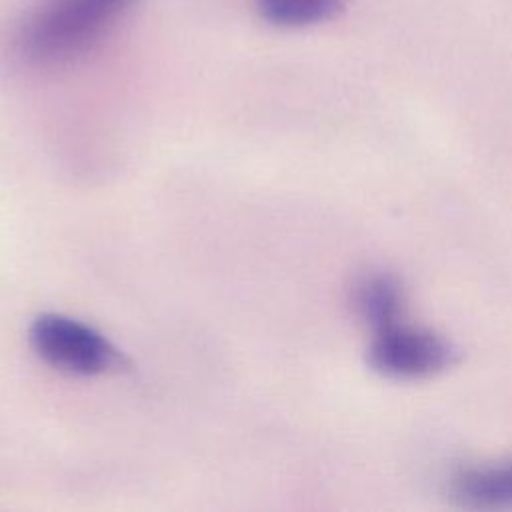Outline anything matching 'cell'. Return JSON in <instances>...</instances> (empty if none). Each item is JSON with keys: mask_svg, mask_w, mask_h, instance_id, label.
Returning a JSON list of instances; mask_svg holds the SVG:
<instances>
[{"mask_svg": "<svg viewBox=\"0 0 512 512\" xmlns=\"http://www.w3.org/2000/svg\"><path fill=\"white\" fill-rule=\"evenodd\" d=\"M134 2L42 0L18 28V54L40 68L68 64L98 46Z\"/></svg>", "mask_w": 512, "mask_h": 512, "instance_id": "cell-1", "label": "cell"}, {"mask_svg": "<svg viewBox=\"0 0 512 512\" xmlns=\"http://www.w3.org/2000/svg\"><path fill=\"white\" fill-rule=\"evenodd\" d=\"M368 364L394 380H422L456 362V348L440 334L408 324L402 314L372 328Z\"/></svg>", "mask_w": 512, "mask_h": 512, "instance_id": "cell-2", "label": "cell"}, {"mask_svg": "<svg viewBox=\"0 0 512 512\" xmlns=\"http://www.w3.org/2000/svg\"><path fill=\"white\" fill-rule=\"evenodd\" d=\"M28 340L44 364L74 376L104 374L118 362L116 348L96 328L62 314H40Z\"/></svg>", "mask_w": 512, "mask_h": 512, "instance_id": "cell-3", "label": "cell"}, {"mask_svg": "<svg viewBox=\"0 0 512 512\" xmlns=\"http://www.w3.org/2000/svg\"><path fill=\"white\" fill-rule=\"evenodd\" d=\"M450 496L466 508H512V458L458 470L450 480Z\"/></svg>", "mask_w": 512, "mask_h": 512, "instance_id": "cell-4", "label": "cell"}, {"mask_svg": "<svg viewBox=\"0 0 512 512\" xmlns=\"http://www.w3.org/2000/svg\"><path fill=\"white\" fill-rule=\"evenodd\" d=\"M352 302L360 318L370 326H378L402 314L404 294L400 282L392 274L372 272L358 280L354 286Z\"/></svg>", "mask_w": 512, "mask_h": 512, "instance_id": "cell-5", "label": "cell"}, {"mask_svg": "<svg viewBox=\"0 0 512 512\" xmlns=\"http://www.w3.org/2000/svg\"><path fill=\"white\" fill-rule=\"evenodd\" d=\"M350 0H256L260 16L282 28H304L340 14Z\"/></svg>", "mask_w": 512, "mask_h": 512, "instance_id": "cell-6", "label": "cell"}]
</instances>
